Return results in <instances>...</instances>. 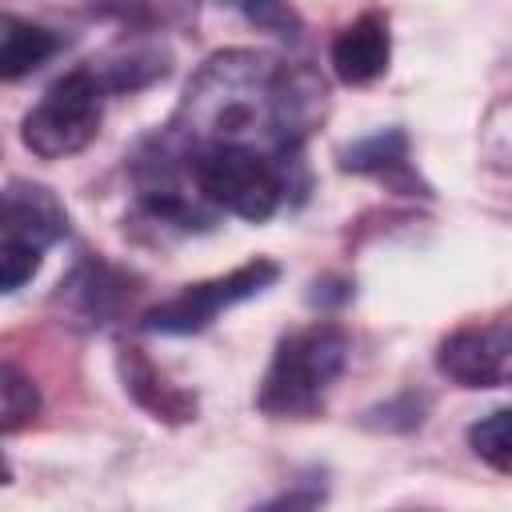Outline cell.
I'll return each mask as SVG.
<instances>
[{"instance_id": "3957f363", "label": "cell", "mask_w": 512, "mask_h": 512, "mask_svg": "<svg viewBox=\"0 0 512 512\" xmlns=\"http://www.w3.org/2000/svg\"><path fill=\"white\" fill-rule=\"evenodd\" d=\"M348 364V332L340 324H308L288 332L260 380L256 408L276 420H308Z\"/></svg>"}, {"instance_id": "9a60e30c", "label": "cell", "mask_w": 512, "mask_h": 512, "mask_svg": "<svg viewBox=\"0 0 512 512\" xmlns=\"http://www.w3.org/2000/svg\"><path fill=\"white\" fill-rule=\"evenodd\" d=\"M0 396H4V432H8V436L36 420V412H40V392L32 388V380H28L12 360L0 368Z\"/></svg>"}, {"instance_id": "ba28073f", "label": "cell", "mask_w": 512, "mask_h": 512, "mask_svg": "<svg viewBox=\"0 0 512 512\" xmlns=\"http://www.w3.org/2000/svg\"><path fill=\"white\" fill-rule=\"evenodd\" d=\"M388 56H392V36H388V20L380 12H364L360 20H352L348 28L336 32L332 40V72L344 84H372L388 72Z\"/></svg>"}, {"instance_id": "7c38bea8", "label": "cell", "mask_w": 512, "mask_h": 512, "mask_svg": "<svg viewBox=\"0 0 512 512\" xmlns=\"http://www.w3.org/2000/svg\"><path fill=\"white\" fill-rule=\"evenodd\" d=\"M344 168L372 172V176H396L408 172V136L400 128H384L344 152Z\"/></svg>"}, {"instance_id": "277c9868", "label": "cell", "mask_w": 512, "mask_h": 512, "mask_svg": "<svg viewBox=\"0 0 512 512\" xmlns=\"http://www.w3.org/2000/svg\"><path fill=\"white\" fill-rule=\"evenodd\" d=\"M108 96H112V88H108V80L100 76L96 64L64 72L28 108V116L20 124L24 148L40 160H64V156L84 152L100 132Z\"/></svg>"}, {"instance_id": "9c48e42d", "label": "cell", "mask_w": 512, "mask_h": 512, "mask_svg": "<svg viewBox=\"0 0 512 512\" xmlns=\"http://www.w3.org/2000/svg\"><path fill=\"white\" fill-rule=\"evenodd\" d=\"M64 292L72 296L76 312H80L88 324H104V320L116 316L120 304L132 296L128 276L116 272V268H108L104 260H88V264H80Z\"/></svg>"}, {"instance_id": "52a82bcc", "label": "cell", "mask_w": 512, "mask_h": 512, "mask_svg": "<svg viewBox=\"0 0 512 512\" xmlns=\"http://www.w3.org/2000/svg\"><path fill=\"white\" fill-rule=\"evenodd\" d=\"M436 368L460 388H504L512 384V320L464 324L444 336Z\"/></svg>"}, {"instance_id": "8992f818", "label": "cell", "mask_w": 512, "mask_h": 512, "mask_svg": "<svg viewBox=\"0 0 512 512\" xmlns=\"http://www.w3.org/2000/svg\"><path fill=\"white\" fill-rule=\"evenodd\" d=\"M280 280V264L276 260H248L240 268H232L228 276H212L200 284L180 288L176 296H168L164 304H156L152 312H144V328L160 332V336H192L204 332L220 312L260 296L264 288H272Z\"/></svg>"}, {"instance_id": "2e32d148", "label": "cell", "mask_w": 512, "mask_h": 512, "mask_svg": "<svg viewBox=\"0 0 512 512\" xmlns=\"http://www.w3.org/2000/svg\"><path fill=\"white\" fill-rule=\"evenodd\" d=\"M228 4L240 8L256 28L272 32V36H284V40L300 36V20H296V12L284 0H228Z\"/></svg>"}, {"instance_id": "5b68a950", "label": "cell", "mask_w": 512, "mask_h": 512, "mask_svg": "<svg viewBox=\"0 0 512 512\" xmlns=\"http://www.w3.org/2000/svg\"><path fill=\"white\" fill-rule=\"evenodd\" d=\"M68 236V212L52 188L12 180L4 188L0 216V284L4 292H20L36 272L52 244Z\"/></svg>"}, {"instance_id": "30bf717a", "label": "cell", "mask_w": 512, "mask_h": 512, "mask_svg": "<svg viewBox=\"0 0 512 512\" xmlns=\"http://www.w3.org/2000/svg\"><path fill=\"white\" fill-rule=\"evenodd\" d=\"M56 52H60L56 32H48L32 20H20L12 12L4 16V32H0V72H4V80H20V76L36 72Z\"/></svg>"}, {"instance_id": "5bb4252c", "label": "cell", "mask_w": 512, "mask_h": 512, "mask_svg": "<svg viewBox=\"0 0 512 512\" xmlns=\"http://www.w3.org/2000/svg\"><path fill=\"white\" fill-rule=\"evenodd\" d=\"M88 8L120 16L128 24H176L196 16V0H88Z\"/></svg>"}, {"instance_id": "7a4b0ae2", "label": "cell", "mask_w": 512, "mask_h": 512, "mask_svg": "<svg viewBox=\"0 0 512 512\" xmlns=\"http://www.w3.org/2000/svg\"><path fill=\"white\" fill-rule=\"evenodd\" d=\"M176 152L184 160L192 192L208 208L240 216L248 224H264L284 208L292 192V172L300 168V160L292 156H276L248 144H208V148H176Z\"/></svg>"}, {"instance_id": "6da1fadb", "label": "cell", "mask_w": 512, "mask_h": 512, "mask_svg": "<svg viewBox=\"0 0 512 512\" xmlns=\"http://www.w3.org/2000/svg\"><path fill=\"white\" fill-rule=\"evenodd\" d=\"M324 108L328 88L308 64L228 48L196 68L164 136L176 148L248 144L300 160V144L320 128Z\"/></svg>"}, {"instance_id": "8fae6325", "label": "cell", "mask_w": 512, "mask_h": 512, "mask_svg": "<svg viewBox=\"0 0 512 512\" xmlns=\"http://www.w3.org/2000/svg\"><path fill=\"white\" fill-rule=\"evenodd\" d=\"M124 388H128L148 412H156V416L192 420V412H196L192 396H184L180 388H168V384L156 376V368H152L136 348H128V360H124Z\"/></svg>"}, {"instance_id": "4fadbf2b", "label": "cell", "mask_w": 512, "mask_h": 512, "mask_svg": "<svg viewBox=\"0 0 512 512\" xmlns=\"http://www.w3.org/2000/svg\"><path fill=\"white\" fill-rule=\"evenodd\" d=\"M468 448L492 472L512 476V408H496L468 428Z\"/></svg>"}]
</instances>
